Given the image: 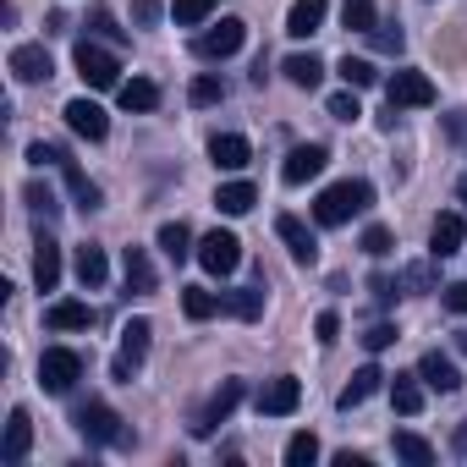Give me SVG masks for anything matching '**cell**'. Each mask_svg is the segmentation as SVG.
I'll use <instances>...</instances> for the list:
<instances>
[{"instance_id": "cell-1", "label": "cell", "mask_w": 467, "mask_h": 467, "mask_svg": "<svg viewBox=\"0 0 467 467\" xmlns=\"http://www.w3.org/2000/svg\"><path fill=\"white\" fill-rule=\"evenodd\" d=\"M368 203H374V187H368V182H336V187L319 192L314 220H319V225H347V220L363 214Z\"/></svg>"}, {"instance_id": "cell-2", "label": "cell", "mask_w": 467, "mask_h": 467, "mask_svg": "<svg viewBox=\"0 0 467 467\" xmlns=\"http://www.w3.org/2000/svg\"><path fill=\"white\" fill-rule=\"evenodd\" d=\"M72 67H78V78H83L88 88H121V61H116L105 45H94V39H78Z\"/></svg>"}, {"instance_id": "cell-3", "label": "cell", "mask_w": 467, "mask_h": 467, "mask_svg": "<svg viewBox=\"0 0 467 467\" xmlns=\"http://www.w3.org/2000/svg\"><path fill=\"white\" fill-rule=\"evenodd\" d=\"M78 379H83V358H78L72 347H50V352L39 358V385H45L50 396H67Z\"/></svg>"}, {"instance_id": "cell-4", "label": "cell", "mask_w": 467, "mask_h": 467, "mask_svg": "<svg viewBox=\"0 0 467 467\" xmlns=\"http://www.w3.org/2000/svg\"><path fill=\"white\" fill-rule=\"evenodd\" d=\"M385 99H390V110H429V105H434V83L407 67V72H396V78L385 83Z\"/></svg>"}, {"instance_id": "cell-5", "label": "cell", "mask_w": 467, "mask_h": 467, "mask_svg": "<svg viewBox=\"0 0 467 467\" xmlns=\"http://www.w3.org/2000/svg\"><path fill=\"white\" fill-rule=\"evenodd\" d=\"M198 265L209 275H231L243 265V243L231 237V231H209V237H198Z\"/></svg>"}, {"instance_id": "cell-6", "label": "cell", "mask_w": 467, "mask_h": 467, "mask_svg": "<svg viewBox=\"0 0 467 467\" xmlns=\"http://www.w3.org/2000/svg\"><path fill=\"white\" fill-rule=\"evenodd\" d=\"M149 336H154L149 319H127V325H121V352H116V363H110L116 379H132V368L149 358Z\"/></svg>"}, {"instance_id": "cell-7", "label": "cell", "mask_w": 467, "mask_h": 467, "mask_svg": "<svg viewBox=\"0 0 467 467\" xmlns=\"http://www.w3.org/2000/svg\"><path fill=\"white\" fill-rule=\"evenodd\" d=\"M78 434H83L88 445H116V440H121V412H116L110 401H88V407L78 412Z\"/></svg>"}, {"instance_id": "cell-8", "label": "cell", "mask_w": 467, "mask_h": 467, "mask_svg": "<svg viewBox=\"0 0 467 467\" xmlns=\"http://www.w3.org/2000/svg\"><path fill=\"white\" fill-rule=\"evenodd\" d=\"M243 39H248V23H243V17H220V23L198 39V56L225 61V56H237V50H243Z\"/></svg>"}, {"instance_id": "cell-9", "label": "cell", "mask_w": 467, "mask_h": 467, "mask_svg": "<svg viewBox=\"0 0 467 467\" xmlns=\"http://www.w3.org/2000/svg\"><path fill=\"white\" fill-rule=\"evenodd\" d=\"M243 390H248L243 379H225V385H220V390H214V396L203 401V412H198V423H192V434H209L214 423H225L231 412H237V401H243Z\"/></svg>"}, {"instance_id": "cell-10", "label": "cell", "mask_w": 467, "mask_h": 467, "mask_svg": "<svg viewBox=\"0 0 467 467\" xmlns=\"http://www.w3.org/2000/svg\"><path fill=\"white\" fill-rule=\"evenodd\" d=\"M61 116H67V127H72L78 138H88V143H105V138H110V116H105L94 99H72Z\"/></svg>"}, {"instance_id": "cell-11", "label": "cell", "mask_w": 467, "mask_h": 467, "mask_svg": "<svg viewBox=\"0 0 467 467\" xmlns=\"http://www.w3.org/2000/svg\"><path fill=\"white\" fill-rule=\"evenodd\" d=\"M325 160H330L325 143H297V149L286 154V165H281V182H286V187H303V182H314V176L325 171Z\"/></svg>"}, {"instance_id": "cell-12", "label": "cell", "mask_w": 467, "mask_h": 467, "mask_svg": "<svg viewBox=\"0 0 467 467\" xmlns=\"http://www.w3.org/2000/svg\"><path fill=\"white\" fill-rule=\"evenodd\" d=\"M303 407V385L292 379V374H281V379H270L265 390H259V412L265 418H292Z\"/></svg>"}, {"instance_id": "cell-13", "label": "cell", "mask_w": 467, "mask_h": 467, "mask_svg": "<svg viewBox=\"0 0 467 467\" xmlns=\"http://www.w3.org/2000/svg\"><path fill=\"white\" fill-rule=\"evenodd\" d=\"M462 243H467V220L462 214H434V225H429V254L434 259H451V254H462Z\"/></svg>"}, {"instance_id": "cell-14", "label": "cell", "mask_w": 467, "mask_h": 467, "mask_svg": "<svg viewBox=\"0 0 467 467\" xmlns=\"http://www.w3.org/2000/svg\"><path fill=\"white\" fill-rule=\"evenodd\" d=\"M275 237L286 243V254H292L297 265H314V259H319V237H314L297 214H281V220H275Z\"/></svg>"}, {"instance_id": "cell-15", "label": "cell", "mask_w": 467, "mask_h": 467, "mask_svg": "<svg viewBox=\"0 0 467 467\" xmlns=\"http://www.w3.org/2000/svg\"><path fill=\"white\" fill-rule=\"evenodd\" d=\"M50 72H56V61H50L45 45H17L12 50V78L17 83H50Z\"/></svg>"}, {"instance_id": "cell-16", "label": "cell", "mask_w": 467, "mask_h": 467, "mask_svg": "<svg viewBox=\"0 0 467 467\" xmlns=\"http://www.w3.org/2000/svg\"><path fill=\"white\" fill-rule=\"evenodd\" d=\"M418 379H423L429 390H440V396H456V390H462V374H456V363H451L445 352H423V358H418Z\"/></svg>"}, {"instance_id": "cell-17", "label": "cell", "mask_w": 467, "mask_h": 467, "mask_svg": "<svg viewBox=\"0 0 467 467\" xmlns=\"http://www.w3.org/2000/svg\"><path fill=\"white\" fill-rule=\"evenodd\" d=\"M28 445H34V418H28V407H12V418H6V440H0V462H23L28 456Z\"/></svg>"}, {"instance_id": "cell-18", "label": "cell", "mask_w": 467, "mask_h": 467, "mask_svg": "<svg viewBox=\"0 0 467 467\" xmlns=\"http://www.w3.org/2000/svg\"><path fill=\"white\" fill-rule=\"evenodd\" d=\"M209 160H214V171H243L254 160V149H248L243 132H214L209 138Z\"/></svg>"}, {"instance_id": "cell-19", "label": "cell", "mask_w": 467, "mask_h": 467, "mask_svg": "<svg viewBox=\"0 0 467 467\" xmlns=\"http://www.w3.org/2000/svg\"><path fill=\"white\" fill-rule=\"evenodd\" d=\"M325 12H330V0H292V12H286V34L292 39H308L325 28Z\"/></svg>"}, {"instance_id": "cell-20", "label": "cell", "mask_w": 467, "mask_h": 467, "mask_svg": "<svg viewBox=\"0 0 467 467\" xmlns=\"http://www.w3.org/2000/svg\"><path fill=\"white\" fill-rule=\"evenodd\" d=\"M160 254H165L171 265H187V259H198V248H192V231H187V220H165V225H160Z\"/></svg>"}, {"instance_id": "cell-21", "label": "cell", "mask_w": 467, "mask_h": 467, "mask_svg": "<svg viewBox=\"0 0 467 467\" xmlns=\"http://www.w3.org/2000/svg\"><path fill=\"white\" fill-rule=\"evenodd\" d=\"M45 325H50V330H88V325H94V308L78 303V297H67V303H50V308H45Z\"/></svg>"}, {"instance_id": "cell-22", "label": "cell", "mask_w": 467, "mask_h": 467, "mask_svg": "<svg viewBox=\"0 0 467 467\" xmlns=\"http://www.w3.org/2000/svg\"><path fill=\"white\" fill-rule=\"evenodd\" d=\"M259 203V187L254 182H220V192H214V209L220 214H248Z\"/></svg>"}, {"instance_id": "cell-23", "label": "cell", "mask_w": 467, "mask_h": 467, "mask_svg": "<svg viewBox=\"0 0 467 467\" xmlns=\"http://www.w3.org/2000/svg\"><path fill=\"white\" fill-rule=\"evenodd\" d=\"M281 72H286V83H292V88H308V94L325 83V61H319L314 50H308V56H286V67H281Z\"/></svg>"}, {"instance_id": "cell-24", "label": "cell", "mask_w": 467, "mask_h": 467, "mask_svg": "<svg viewBox=\"0 0 467 467\" xmlns=\"http://www.w3.org/2000/svg\"><path fill=\"white\" fill-rule=\"evenodd\" d=\"M34 281H39V292L61 286V248L50 237H39V248H34Z\"/></svg>"}, {"instance_id": "cell-25", "label": "cell", "mask_w": 467, "mask_h": 467, "mask_svg": "<svg viewBox=\"0 0 467 467\" xmlns=\"http://www.w3.org/2000/svg\"><path fill=\"white\" fill-rule=\"evenodd\" d=\"M220 303H225V314H231V319L254 325V319L265 314V286H237V292H225Z\"/></svg>"}, {"instance_id": "cell-26", "label": "cell", "mask_w": 467, "mask_h": 467, "mask_svg": "<svg viewBox=\"0 0 467 467\" xmlns=\"http://www.w3.org/2000/svg\"><path fill=\"white\" fill-rule=\"evenodd\" d=\"M105 275H110V265H105V248L83 243V248H78V281H83V292H99V286H105Z\"/></svg>"}, {"instance_id": "cell-27", "label": "cell", "mask_w": 467, "mask_h": 467, "mask_svg": "<svg viewBox=\"0 0 467 467\" xmlns=\"http://www.w3.org/2000/svg\"><path fill=\"white\" fill-rule=\"evenodd\" d=\"M379 385H385V374H379L374 363H368V368H358V374H352V385H347V390L336 396V401H341V412H352V407H363V401H368V396H374Z\"/></svg>"}, {"instance_id": "cell-28", "label": "cell", "mask_w": 467, "mask_h": 467, "mask_svg": "<svg viewBox=\"0 0 467 467\" xmlns=\"http://www.w3.org/2000/svg\"><path fill=\"white\" fill-rule=\"evenodd\" d=\"M390 407H396L401 418H418V412H423V385H418V374H396V379H390Z\"/></svg>"}, {"instance_id": "cell-29", "label": "cell", "mask_w": 467, "mask_h": 467, "mask_svg": "<svg viewBox=\"0 0 467 467\" xmlns=\"http://www.w3.org/2000/svg\"><path fill=\"white\" fill-rule=\"evenodd\" d=\"M121 270H127V292H154V286H160V275H154V265H149L143 248H127Z\"/></svg>"}, {"instance_id": "cell-30", "label": "cell", "mask_w": 467, "mask_h": 467, "mask_svg": "<svg viewBox=\"0 0 467 467\" xmlns=\"http://www.w3.org/2000/svg\"><path fill=\"white\" fill-rule=\"evenodd\" d=\"M61 176H67V187H72V198H78V209H99V187L78 171V160L72 154H61Z\"/></svg>"}, {"instance_id": "cell-31", "label": "cell", "mask_w": 467, "mask_h": 467, "mask_svg": "<svg viewBox=\"0 0 467 467\" xmlns=\"http://www.w3.org/2000/svg\"><path fill=\"white\" fill-rule=\"evenodd\" d=\"M220 308H225V303H220L214 292H203V286H182V314H187V319L203 325V319H214Z\"/></svg>"}, {"instance_id": "cell-32", "label": "cell", "mask_w": 467, "mask_h": 467, "mask_svg": "<svg viewBox=\"0 0 467 467\" xmlns=\"http://www.w3.org/2000/svg\"><path fill=\"white\" fill-rule=\"evenodd\" d=\"M116 94H121V110H154V105H160V88H154L149 78H132V83H121Z\"/></svg>"}, {"instance_id": "cell-33", "label": "cell", "mask_w": 467, "mask_h": 467, "mask_svg": "<svg viewBox=\"0 0 467 467\" xmlns=\"http://www.w3.org/2000/svg\"><path fill=\"white\" fill-rule=\"evenodd\" d=\"M209 12H214V0H171L176 28H198V23H209Z\"/></svg>"}, {"instance_id": "cell-34", "label": "cell", "mask_w": 467, "mask_h": 467, "mask_svg": "<svg viewBox=\"0 0 467 467\" xmlns=\"http://www.w3.org/2000/svg\"><path fill=\"white\" fill-rule=\"evenodd\" d=\"M396 456L412 462V467H429V462H434V445H429L423 434H396Z\"/></svg>"}, {"instance_id": "cell-35", "label": "cell", "mask_w": 467, "mask_h": 467, "mask_svg": "<svg viewBox=\"0 0 467 467\" xmlns=\"http://www.w3.org/2000/svg\"><path fill=\"white\" fill-rule=\"evenodd\" d=\"M341 23L352 28V34H368L379 17H374V0H341Z\"/></svg>"}, {"instance_id": "cell-36", "label": "cell", "mask_w": 467, "mask_h": 467, "mask_svg": "<svg viewBox=\"0 0 467 467\" xmlns=\"http://www.w3.org/2000/svg\"><path fill=\"white\" fill-rule=\"evenodd\" d=\"M336 72H341V83H347V88H374V83H379V72H374L368 61H358V56H347Z\"/></svg>"}, {"instance_id": "cell-37", "label": "cell", "mask_w": 467, "mask_h": 467, "mask_svg": "<svg viewBox=\"0 0 467 467\" xmlns=\"http://www.w3.org/2000/svg\"><path fill=\"white\" fill-rule=\"evenodd\" d=\"M308 462H319V440L303 429V434L286 440V467H308Z\"/></svg>"}, {"instance_id": "cell-38", "label": "cell", "mask_w": 467, "mask_h": 467, "mask_svg": "<svg viewBox=\"0 0 467 467\" xmlns=\"http://www.w3.org/2000/svg\"><path fill=\"white\" fill-rule=\"evenodd\" d=\"M368 39H374V50H385V56H401V45H407L396 23H374V28H368Z\"/></svg>"}, {"instance_id": "cell-39", "label": "cell", "mask_w": 467, "mask_h": 467, "mask_svg": "<svg viewBox=\"0 0 467 467\" xmlns=\"http://www.w3.org/2000/svg\"><path fill=\"white\" fill-rule=\"evenodd\" d=\"M187 99H192V105H220V99H225V83H220V78H192Z\"/></svg>"}, {"instance_id": "cell-40", "label": "cell", "mask_w": 467, "mask_h": 467, "mask_svg": "<svg viewBox=\"0 0 467 467\" xmlns=\"http://www.w3.org/2000/svg\"><path fill=\"white\" fill-rule=\"evenodd\" d=\"M88 28H94V34H105V39H116V45H127V34L116 28V17H110V6H88Z\"/></svg>"}, {"instance_id": "cell-41", "label": "cell", "mask_w": 467, "mask_h": 467, "mask_svg": "<svg viewBox=\"0 0 467 467\" xmlns=\"http://www.w3.org/2000/svg\"><path fill=\"white\" fill-rule=\"evenodd\" d=\"M330 116H336V121H358V116H363V105H358V88H347V94H330Z\"/></svg>"}, {"instance_id": "cell-42", "label": "cell", "mask_w": 467, "mask_h": 467, "mask_svg": "<svg viewBox=\"0 0 467 467\" xmlns=\"http://www.w3.org/2000/svg\"><path fill=\"white\" fill-rule=\"evenodd\" d=\"M363 254H368V259H385V254H390V231H385V225H368V231H363Z\"/></svg>"}, {"instance_id": "cell-43", "label": "cell", "mask_w": 467, "mask_h": 467, "mask_svg": "<svg viewBox=\"0 0 467 467\" xmlns=\"http://www.w3.org/2000/svg\"><path fill=\"white\" fill-rule=\"evenodd\" d=\"M28 203H34V214H56V192L45 182H28Z\"/></svg>"}, {"instance_id": "cell-44", "label": "cell", "mask_w": 467, "mask_h": 467, "mask_svg": "<svg viewBox=\"0 0 467 467\" xmlns=\"http://www.w3.org/2000/svg\"><path fill=\"white\" fill-rule=\"evenodd\" d=\"M440 303H445L451 314H467V281H451V286L440 292Z\"/></svg>"}, {"instance_id": "cell-45", "label": "cell", "mask_w": 467, "mask_h": 467, "mask_svg": "<svg viewBox=\"0 0 467 467\" xmlns=\"http://www.w3.org/2000/svg\"><path fill=\"white\" fill-rule=\"evenodd\" d=\"M314 336H319V347H330V341L341 336V319H336V314H319V319H314Z\"/></svg>"}, {"instance_id": "cell-46", "label": "cell", "mask_w": 467, "mask_h": 467, "mask_svg": "<svg viewBox=\"0 0 467 467\" xmlns=\"http://www.w3.org/2000/svg\"><path fill=\"white\" fill-rule=\"evenodd\" d=\"M390 341H396V325H374V330L363 336V347H368V352H385Z\"/></svg>"}, {"instance_id": "cell-47", "label": "cell", "mask_w": 467, "mask_h": 467, "mask_svg": "<svg viewBox=\"0 0 467 467\" xmlns=\"http://www.w3.org/2000/svg\"><path fill=\"white\" fill-rule=\"evenodd\" d=\"M132 17H138V23H154V17H160V0H132Z\"/></svg>"}, {"instance_id": "cell-48", "label": "cell", "mask_w": 467, "mask_h": 467, "mask_svg": "<svg viewBox=\"0 0 467 467\" xmlns=\"http://www.w3.org/2000/svg\"><path fill=\"white\" fill-rule=\"evenodd\" d=\"M374 297H379V303H390V297H396V281H385V275H374Z\"/></svg>"}, {"instance_id": "cell-49", "label": "cell", "mask_w": 467, "mask_h": 467, "mask_svg": "<svg viewBox=\"0 0 467 467\" xmlns=\"http://www.w3.org/2000/svg\"><path fill=\"white\" fill-rule=\"evenodd\" d=\"M456 347H462V352H467V330H462V336H456Z\"/></svg>"}, {"instance_id": "cell-50", "label": "cell", "mask_w": 467, "mask_h": 467, "mask_svg": "<svg viewBox=\"0 0 467 467\" xmlns=\"http://www.w3.org/2000/svg\"><path fill=\"white\" fill-rule=\"evenodd\" d=\"M456 192H462V203H467V182H462V187H456Z\"/></svg>"}]
</instances>
